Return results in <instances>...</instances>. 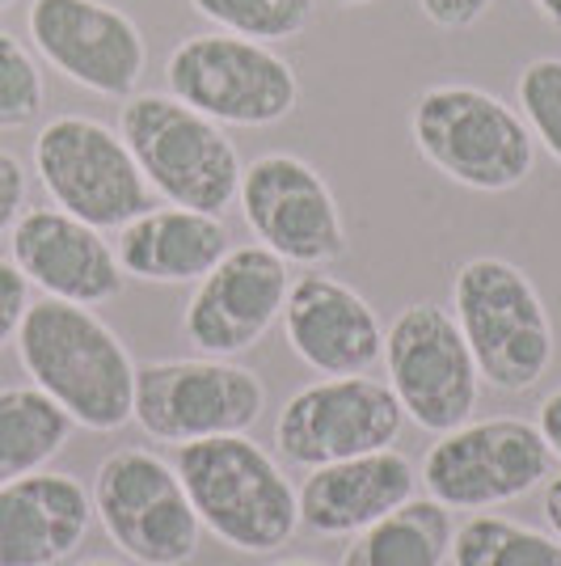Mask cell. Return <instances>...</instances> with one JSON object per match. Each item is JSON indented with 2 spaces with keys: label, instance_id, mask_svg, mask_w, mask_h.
I'll return each instance as SVG.
<instances>
[{
  "label": "cell",
  "instance_id": "1",
  "mask_svg": "<svg viewBox=\"0 0 561 566\" xmlns=\"http://www.w3.org/2000/svg\"><path fill=\"white\" fill-rule=\"evenodd\" d=\"M34 389H43L76 427L118 431L136 406V359L94 308L68 301H30L13 338Z\"/></svg>",
  "mask_w": 561,
  "mask_h": 566
},
{
  "label": "cell",
  "instance_id": "2",
  "mask_svg": "<svg viewBox=\"0 0 561 566\" xmlns=\"http://www.w3.org/2000/svg\"><path fill=\"white\" fill-rule=\"evenodd\" d=\"M173 470L187 486L199 524L224 545L241 554H275L296 537V486L287 482L279 461L245 431L178 444Z\"/></svg>",
  "mask_w": 561,
  "mask_h": 566
},
{
  "label": "cell",
  "instance_id": "3",
  "mask_svg": "<svg viewBox=\"0 0 561 566\" xmlns=\"http://www.w3.org/2000/svg\"><path fill=\"white\" fill-rule=\"evenodd\" d=\"M410 136L426 166L481 195L523 187L537 169V140L519 106L481 85H431L414 97Z\"/></svg>",
  "mask_w": 561,
  "mask_h": 566
},
{
  "label": "cell",
  "instance_id": "4",
  "mask_svg": "<svg viewBox=\"0 0 561 566\" xmlns=\"http://www.w3.org/2000/svg\"><path fill=\"white\" fill-rule=\"evenodd\" d=\"M118 136L144 182L173 208L224 216L241 190V153L215 118L173 94H131L118 111Z\"/></svg>",
  "mask_w": 561,
  "mask_h": 566
},
{
  "label": "cell",
  "instance_id": "5",
  "mask_svg": "<svg viewBox=\"0 0 561 566\" xmlns=\"http://www.w3.org/2000/svg\"><path fill=\"white\" fill-rule=\"evenodd\" d=\"M452 317L477 373L498 394H528L553 364V322L537 283L515 262L481 254L452 280Z\"/></svg>",
  "mask_w": 561,
  "mask_h": 566
},
{
  "label": "cell",
  "instance_id": "6",
  "mask_svg": "<svg viewBox=\"0 0 561 566\" xmlns=\"http://www.w3.org/2000/svg\"><path fill=\"white\" fill-rule=\"evenodd\" d=\"M178 102L220 127H275L300 106V76L279 51L236 34H190L165 60Z\"/></svg>",
  "mask_w": 561,
  "mask_h": 566
},
{
  "label": "cell",
  "instance_id": "7",
  "mask_svg": "<svg viewBox=\"0 0 561 566\" xmlns=\"http://www.w3.org/2000/svg\"><path fill=\"white\" fill-rule=\"evenodd\" d=\"M34 174L55 208L102 233L152 208V187L144 182L131 148L102 118L55 115L43 123L34 136Z\"/></svg>",
  "mask_w": 561,
  "mask_h": 566
},
{
  "label": "cell",
  "instance_id": "8",
  "mask_svg": "<svg viewBox=\"0 0 561 566\" xmlns=\"http://www.w3.org/2000/svg\"><path fill=\"white\" fill-rule=\"evenodd\" d=\"M94 516L106 537L140 566H187L203 524L178 470L148 449L110 452L94 473Z\"/></svg>",
  "mask_w": 561,
  "mask_h": 566
},
{
  "label": "cell",
  "instance_id": "9",
  "mask_svg": "<svg viewBox=\"0 0 561 566\" xmlns=\"http://www.w3.org/2000/svg\"><path fill=\"white\" fill-rule=\"evenodd\" d=\"M384 368L389 389L405 419L431 436L473 419L481 398V373L468 352L465 334L456 326L452 308L410 305L384 331Z\"/></svg>",
  "mask_w": 561,
  "mask_h": 566
},
{
  "label": "cell",
  "instance_id": "10",
  "mask_svg": "<svg viewBox=\"0 0 561 566\" xmlns=\"http://www.w3.org/2000/svg\"><path fill=\"white\" fill-rule=\"evenodd\" d=\"M266 385L233 359H161L136 368L131 419L161 444H194L211 436H241L262 419Z\"/></svg>",
  "mask_w": 561,
  "mask_h": 566
},
{
  "label": "cell",
  "instance_id": "11",
  "mask_svg": "<svg viewBox=\"0 0 561 566\" xmlns=\"http://www.w3.org/2000/svg\"><path fill=\"white\" fill-rule=\"evenodd\" d=\"M553 473V452L528 419H468L440 436L422 461L426 495L444 507L486 512L532 495Z\"/></svg>",
  "mask_w": 561,
  "mask_h": 566
},
{
  "label": "cell",
  "instance_id": "12",
  "mask_svg": "<svg viewBox=\"0 0 561 566\" xmlns=\"http://www.w3.org/2000/svg\"><path fill=\"white\" fill-rule=\"evenodd\" d=\"M25 34L43 64L110 102L140 94L148 43L123 9L102 0H30Z\"/></svg>",
  "mask_w": 561,
  "mask_h": 566
},
{
  "label": "cell",
  "instance_id": "13",
  "mask_svg": "<svg viewBox=\"0 0 561 566\" xmlns=\"http://www.w3.org/2000/svg\"><path fill=\"white\" fill-rule=\"evenodd\" d=\"M241 216L250 233L296 266H329L347 254L338 199L317 169L292 153H266L241 169Z\"/></svg>",
  "mask_w": 561,
  "mask_h": 566
},
{
  "label": "cell",
  "instance_id": "14",
  "mask_svg": "<svg viewBox=\"0 0 561 566\" xmlns=\"http://www.w3.org/2000/svg\"><path fill=\"white\" fill-rule=\"evenodd\" d=\"M405 427V410L398 406L384 380L326 377L305 385L283 401L275 419V444L292 465H329L375 449H393Z\"/></svg>",
  "mask_w": 561,
  "mask_h": 566
},
{
  "label": "cell",
  "instance_id": "15",
  "mask_svg": "<svg viewBox=\"0 0 561 566\" xmlns=\"http://www.w3.org/2000/svg\"><path fill=\"white\" fill-rule=\"evenodd\" d=\"M292 292L287 262L262 241L229 245V254L199 280L182 313V331L203 355L233 359L257 347L283 317Z\"/></svg>",
  "mask_w": 561,
  "mask_h": 566
},
{
  "label": "cell",
  "instance_id": "16",
  "mask_svg": "<svg viewBox=\"0 0 561 566\" xmlns=\"http://www.w3.org/2000/svg\"><path fill=\"white\" fill-rule=\"evenodd\" d=\"M9 254L30 287L51 301L97 308L123 292V266L102 229L68 216L64 208H30L9 233Z\"/></svg>",
  "mask_w": 561,
  "mask_h": 566
},
{
  "label": "cell",
  "instance_id": "17",
  "mask_svg": "<svg viewBox=\"0 0 561 566\" xmlns=\"http://www.w3.org/2000/svg\"><path fill=\"white\" fill-rule=\"evenodd\" d=\"M283 334L287 347L321 377H363L384 355V326L375 308L321 266H308L300 280H292Z\"/></svg>",
  "mask_w": 561,
  "mask_h": 566
},
{
  "label": "cell",
  "instance_id": "18",
  "mask_svg": "<svg viewBox=\"0 0 561 566\" xmlns=\"http://www.w3.org/2000/svg\"><path fill=\"white\" fill-rule=\"evenodd\" d=\"M419 491V473L398 449H375L308 470L300 482V524L321 537H354L368 524L398 512Z\"/></svg>",
  "mask_w": 561,
  "mask_h": 566
},
{
  "label": "cell",
  "instance_id": "19",
  "mask_svg": "<svg viewBox=\"0 0 561 566\" xmlns=\"http://www.w3.org/2000/svg\"><path fill=\"white\" fill-rule=\"evenodd\" d=\"M94 499L72 473H25L0 486V566H55L76 554Z\"/></svg>",
  "mask_w": 561,
  "mask_h": 566
},
{
  "label": "cell",
  "instance_id": "20",
  "mask_svg": "<svg viewBox=\"0 0 561 566\" xmlns=\"http://www.w3.org/2000/svg\"><path fill=\"white\" fill-rule=\"evenodd\" d=\"M118 266L144 283H199L229 254V229L211 212L148 208L118 229Z\"/></svg>",
  "mask_w": 561,
  "mask_h": 566
},
{
  "label": "cell",
  "instance_id": "21",
  "mask_svg": "<svg viewBox=\"0 0 561 566\" xmlns=\"http://www.w3.org/2000/svg\"><path fill=\"white\" fill-rule=\"evenodd\" d=\"M452 507L440 499H405L398 512L354 533L342 566H444L452 558Z\"/></svg>",
  "mask_w": 561,
  "mask_h": 566
},
{
  "label": "cell",
  "instance_id": "22",
  "mask_svg": "<svg viewBox=\"0 0 561 566\" xmlns=\"http://www.w3.org/2000/svg\"><path fill=\"white\" fill-rule=\"evenodd\" d=\"M72 419L34 385L0 389V486L47 470L72 440Z\"/></svg>",
  "mask_w": 561,
  "mask_h": 566
},
{
  "label": "cell",
  "instance_id": "23",
  "mask_svg": "<svg viewBox=\"0 0 561 566\" xmlns=\"http://www.w3.org/2000/svg\"><path fill=\"white\" fill-rule=\"evenodd\" d=\"M456 566H561V542L507 516H473L452 537Z\"/></svg>",
  "mask_w": 561,
  "mask_h": 566
},
{
  "label": "cell",
  "instance_id": "24",
  "mask_svg": "<svg viewBox=\"0 0 561 566\" xmlns=\"http://www.w3.org/2000/svg\"><path fill=\"white\" fill-rule=\"evenodd\" d=\"M190 9L224 34L271 48L305 34L317 13V0H190Z\"/></svg>",
  "mask_w": 561,
  "mask_h": 566
},
{
  "label": "cell",
  "instance_id": "25",
  "mask_svg": "<svg viewBox=\"0 0 561 566\" xmlns=\"http://www.w3.org/2000/svg\"><path fill=\"white\" fill-rule=\"evenodd\" d=\"M47 76L34 51L9 30H0V132H22L43 115Z\"/></svg>",
  "mask_w": 561,
  "mask_h": 566
},
{
  "label": "cell",
  "instance_id": "26",
  "mask_svg": "<svg viewBox=\"0 0 561 566\" xmlns=\"http://www.w3.org/2000/svg\"><path fill=\"white\" fill-rule=\"evenodd\" d=\"M515 102L532 140L561 166V55H540L519 72Z\"/></svg>",
  "mask_w": 561,
  "mask_h": 566
},
{
  "label": "cell",
  "instance_id": "27",
  "mask_svg": "<svg viewBox=\"0 0 561 566\" xmlns=\"http://www.w3.org/2000/svg\"><path fill=\"white\" fill-rule=\"evenodd\" d=\"M25 308H30V280L13 266V259H0V352L18 338Z\"/></svg>",
  "mask_w": 561,
  "mask_h": 566
},
{
  "label": "cell",
  "instance_id": "28",
  "mask_svg": "<svg viewBox=\"0 0 561 566\" xmlns=\"http://www.w3.org/2000/svg\"><path fill=\"white\" fill-rule=\"evenodd\" d=\"M25 166L9 148H0V237L13 233L18 216L25 212Z\"/></svg>",
  "mask_w": 561,
  "mask_h": 566
},
{
  "label": "cell",
  "instance_id": "29",
  "mask_svg": "<svg viewBox=\"0 0 561 566\" xmlns=\"http://www.w3.org/2000/svg\"><path fill=\"white\" fill-rule=\"evenodd\" d=\"M494 0H419L422 18L440 30H468L490 13Z\"/></svg>",
  "mask_w": 561,
  "mask_h": 566
},
{
  "label": "cell",
  "instance_id": "30",
  "mask_svg": "<svg viewBox=\"0 0 561 566\" xmlns=\"http://www.w3.org/2000/svg\"><path fill=\"white\" fill-rule=\"evenodd\" d=\"M537 427H540V436H544V444H549V452L561 461V389H553L549 398L540 401Z\"/></svg>",
  "mask_w": 561,
  "mask_h": 566
},
{
  "label": "cell",
  "instance_id": "31",
  "mask_svg": "<svg viewBox=\"0 0 561 566\" xmlns=\"http://www.w3.org/2000/svg\"><path fill=\"white\" fill-rule=\"evenodd\" d=\"M544 520H549L553 537L561 542V473H558V478H549V482H544Z\"/></svg>",
  "mask_w": 561,
  "mask_h": 566
},
{
  "label": "cell",
  "instance_id": "32",
  "mask_svg": "<svg viewBox=\"0 0 561 566\" xmlns=\"http://www.w3.org/2000/svg\"><path fill=\"white\" fill-rule=\"evenodd\" d=\"M532 4H537V13L544 18V22L561 25V0H532Z\"/></svg>",
  "mask_w": 561,
  "mask_h": 566
},
{
  "label": "cell",
  "instance_id": "33",
  "mask_svg": "<svg viewBox=\"0 0 561 566\" xmlns=\"http://www.w3.org/2000/svg\"><path fill=\"white\" fill-rule=\"evenodd\" d=\"M334 9H363V4H375V0H329Z\"/></svg>",
  "mask_w": 561,
  "mask_h": 566
},
{
  "label": "cell",
  "instance_id": "34",
  "mask_svg": "<svg viewBox=\"0 0 561 566\" xmlns=\"http://www.w3.org/2000/svg\"><path fill=\"white\" fill-rule=\"evenodd\" d=\"M76 566H123V563H110V558H85V563H76Z\"/></svg>",
  "mask_w": 561,
  "mask_h": 566
},
{
  "label": "cell",
  "instance_id": "35",
  "mask_svg": "<svg viewBox=\"0 0 561 566\" xmlns=\"http://www.w3.org/2000/svg\"><path fill=\"white\" fill-rule=\"evenodd\" d=\"M275 566H321V563H308V558H287V563H275Z\"/></svg>",
  "mask_w": 561,
  "mask_h": 566
},
{
  "label": "cell",
  "instance_id": "36",
  "mask_svg": "<svg viewBox=\"0 0 561 566\" xmlns=\"http://www.w3.org/2000/svg\"><path fill=\"white\" fill-rule=\"evenodd\" d=\"M9 4H13V0H0V13H4V9H9Z\"/></svg>",
  "mask_w": 561,
  "mask_h": 566
}]
</instances>
